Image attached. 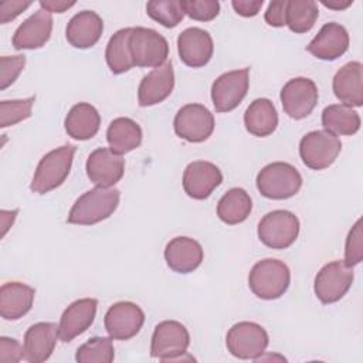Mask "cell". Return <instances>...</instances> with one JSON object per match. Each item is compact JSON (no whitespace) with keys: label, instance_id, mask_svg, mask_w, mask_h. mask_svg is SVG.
<instances>
[{"label":"cell","instance_id":"6da1fadb","mask_svg":"<svg viewBox=\"0 0 363 363\" xmlns=\"http://www.w3.org/2000/svg\"><path fill=\"white\" fill-rule=\"evenodd\" d=\"M121 191L115 187H95L85 191L71 207L67 223L92 225L106 220L118 208Z\"/></svg>","mask_w":363,"mask_h":363},{"label":"cell","instance_id":"7a4b0ae2","mask_svg":"<svg viewBox=\"0 0 363 363\" xmlns=\"http://www.w3.org/2000/svg\"><path fill=\"white\" fill-rule=\"evenodd\" d=\"M77 147L74 145H62L45 153L34 172L30 189L33 193L45 194L61 186L69 174Z\"/></svg>","mask_w":363,"mask_h":363},{"label":"cell","instance_id":"3957f363","mask_svg":"<svg viewBox=\"0 0 363 363\" xmlns=\"http://www.w3.org/2000/svg\"><path fill=\"white\" fill-rule=\"evenodd\" d=\"M291 284V271L284 261L265 258L254 264L248 275V286L261 299L281 298Z\"/></svg>","mask_w":363,"mask_h":363},{"label":"cell","instance_id":"277c9868","mask_svg":"<svg viewBox=\"0 0 363 363\" xmlns=\"http://www.w3.org/2000/svg\"><path fill=\"white\" fill-rule=\"evenodd\" d=\"M258 191L272 200H285L295 196L302 186L298 169L286 162H274L264 166L257 174Z\"/></svg>","mask_w":363,"mask_h":363},{"label":"cell","instance_id":"5b68a950","mask_svg":"<svg viewBox=\"0 0 363 363\" xmlns=\"http://www.w3.org/2000/svg\"><path fill=\"white\" fill-rule=\"evenodd\" d=\"M257 233L264 245L272 250H285L298 238L299 220L288 210H274L261 218Z\"/></svg>","mask_w":363,"mask_h":363},{"label":"cell","instance_id":"8992f818","mask_svg":"<svg viewBox=\"0 0 363 363\" xmlns=\"http://www.w3.org/2000/svg\"><path fill=\"white\" fill-rule=\"evenodd\" d=\"M267 330L255 323L242 320L233 325L225 336L227 350L238 359L257 360L268 346Z\"/></svg>","mask_w":363,"mask_h":363},{"label":"cell","instance_id":"52a82bcc","mask_svg":"<svg viewBox=\"0 0 363 363\" xmlns=\"http://www.w3.org/2000/svg\"><path fill=\"white\" fill-rule=\"evenodd\" d=\"M129 48L136 67L157 68L169 57V43L156 30L146 27H132Z\"/></svg>","mask_w":363,"mask_h":363},{"label":"cell","instance_id":"ba28073f","mask_svg":"<svg viewBox=\"0 0 363 363\" xmlns=\"http://www.w3.org/2000/svg\"><path fill=\"white\" fill-rule=\"evenodd\" d=\"M190 345V335L184 325L177 320H163L155 326L150 354L162 362L183 360Z\"/></svg>","mask_w":363,"mask_h":363},{"label":"cell","instance_id":"9c48e42d","mask_svg":"<svg viewBox=\"0 0 363 363\" xmlns=\"http://www.w3.org/2000/svg\"><path fill=\"white\" fill-rule=\"evenodd\" d=\"M342 150L340 139L328 130H312L299 142V156L303 164L312 170L329 167Z\"/></svg>","mask_w":363,"mask_h":363},{"label":"cell","instance_id":"30bf717a","mask_svg":"<svg viewBox=\"0 0 363 363\" xmlns=\"http://www.w3.org/2000/svg\"><path fill=\"white\" fill-rule=\"evenodd\" d=\"M353 278V267L346 265L345 261H332L316 274L313 282L315 295L325 305L335 303L350 289Z\"/></svg>","mask_w":363,"mask_h":363},{"label":"cell","instance_id":"8fae6325","mask_svg":"<svg viewBox=\"0 0 363 363\" xmlns=\"http://www.w3.org/2000/svg\"><path fill=\"white\" fill-rule=\"evenodd\" d=\"M173 128L179 138L191 143H200L211 136L214 116L201 104H187L177 111Z\"/></svg>","mask_w":363,"mask_h":363},{"label":"cell","instance_id":"7c38bea8","mask_svg":"<svg viewBox=\"0 0 363 363\" xmlns=\"http://www.w3.org/2000/svg\"><path fill=\"white\" fill-rule=\"evenodd\" d=\"M248 85L250 68H241L221 74L211 85V101L216 111H234L247 95Z\"/></svg>","mask_w":363,"mask_h":363},{"label":"cell","instance_id":"4fadbf2b","mask_svg":"<svg viewBox=\"0 0 363 363\" xmlns=\"http://www.w3.org/2000/svg\"><path fill=\"white\" fill-rule=\"evenodd\" d=\"M281 104L284 112L292 119H303L318 104V86L305 77H296L289 79L281 89Z\"/></svg>","mask_w":363,"mask_h":363},{"label":"cell","instance_id":"5bb4252c","mask_svg":"<svg viewBox=\"0 0 363 363\" xmlns=\"http://www.w3.org/2000/svg\"><path fill=\"white\" fill-rule=\"evenodd\" d=\"M145 323V312L139 305L121 301L109 306L104 325L108 335L115 340H129L139 333Z\"/></svg>","mask_w":363,"mask_h":363},{"label":"cell","instance_id":"9a60e30c","mask_svg":"<svg viewBox=\"0 0 363 363\" xmlns=\"http://www.w3.org/2000/svg\"><path fill=\"white\" fill-rule=\"evenodd\" d=\"M86 176L98 187L115 186L125 173V159L109 147H98L86 159Z\"/></svg>","mask_w":363,"mask_h":363},{"label":"cell","instance_id":"2e32d148","mask_svg":"<svg viewBox=\"0 0 363 363\" xmlns=\"http://www.w3.org/2000/svg\"><path fill=\"white\" fill-rule=\"evenodd\" d=\"M223 182L221 170L211 162L196 160L186 166L183 173L184 193L194 200L207 199Z\"/></svg>","mask_w":363,"mask_h":363},{"label":"cell","instance_id":"e0dca14e","mask_svg":"<svg viewBox=\"0 0 363 363\" xmlns=\"http://www.w3.org/2000/svg\"><path fill=\"white\" fill-rule=\"evenodd\" d=\"M177 51L183 64L200 68L208 64L214 52L211 35L199 27H189L177 37Z\"/></svg>","mask_w":363,"mask_h":363},{"label":"cell","instance_id":"ac0fdd59","mask_svg":"<svg viewBox=\"0 0 363 363\" xmlns=\"http://www.w3.org/2000/svg\"><path fill=\"white\" fill-rule=\"evenodd\" d=\"M58 337L60 326L54 322H38L31 325L24 333V360L30 363L45 362L52 354Z\"/></svg>","mask_w":363,"mask_h":363},{"label":"cell","instance_id":"d6986e66","mask_svg":"<svg viewBox=\"0 0 363 363\" xmlns=\"http://www.w3.org/2000/svg\"><path fill=\"white\" fill-rule=\"evenodd\" d=\"M96 308L95 298H82L69 303L60 319V339L68 343L84 333L94 323Z\"/></svg>","mask_w":363,"mask_h":363},{"label":"cell","instance_id":"ffe728a7","mask_svg":"<svg viewBox=\"0 0 363 363\" xmlns=\"http://www.w3.org/2000/svg\"><path fill=\"white\" fill-rule=\"evenodd\" d=\"M52 16L40 9L26 18L14 31L13 47L16 50L41 48L51 37Z\"/></svg>","mask_w":363,"mask_h":363},{"label":"cell","instance_id":"44dd1931","mask_svg":"<svg viewBox=\"0 0 363 363\" xmlns=\"http://www.w3.org/2000/svg\"><path fill=\"white\" fill-rule=\"evenodd\" d=\"M349 48L347 30L339 23H326L306 45L308 52L323 61L342 57Z\"/></svg>","mask_w":363,"mask_h":363},{"label":"cell","instance_id":"7402d4cb","mask_svg":"<svg viewBox=\"0 0 363 363\" xmlns=\"http://www.w3.org/2000/svg\"><path fill=\"white\" fill-rule=\"evenodd\" d=\"M174 72L170 61L145 75L138 88V101L140 106H152L163 102L173 91Z\"/></svg>","mask_w":363,"mask_h":363},{"label":"cell","instance_id":"603a6c76","mask_svg":"<svg viewBox=\"0 0 363 363\" xmlns=\"http://www.w3.org/2000/svg\"><path fill=\"white\" fill-rule=\"evenodd\" d=\"M204 251L199 241L190 237H174L164 248V259L170 269L189 274L197 269L203 261Z\"/></svg>","mask_w":363,"mask_h":363},{"label":"cell","instance_id":"cb8c5ba5","mask_svg":"<svg viewBox=\"0 0 363 363\" xmlns=\"http://www.w3.org/2000/svg\"><path fill=\"white\" fill-rule=\"evenodd\" d=\"M335 96L347 106L363 105V65L359 61L345 64L333 77Z\"/></svg>","mask_w":363,"mask_h":363},{"label":"cell","instance_id":"d4e9b609","mask_svg":"<svg viewBox=\"0 0 363 363\" xmlns=\"http://www.w3.org/2000/svg\"><path fill=\"white\" fill-rule=\"evenodd\" d=\"M104 31V21L92 10H84L77 13L67 24L65 37L67 41L75 48H91L94 47Z\"/></svg>","mask_w":363,"mask_h":363},{"label":"cell","instance_id":"484cf974","mask_svg":"<svg viewBox=\"0 0 363 363\" xmlns=\"http://www.w3.org/2000/svg\"><path fill=\"white\" fill-rule=\"evenodd\" d=\"M35 289L27 284L11 281L0 288V315L6 320L23 318L33 306Z\"/></svg>","mask_w":363,"mask_h":363},{"label":"cell","instance_id":"4316f807","mask_svg":"<svg viewBox=\"0 0 363 363\" xmlns=\"http://www.w3.org/2000/svg\"><path fill=\"white\" fill-rule=\"evenodd\" d=\"M64 126L65 132L72 139L88 140L98 133L101 126V116L94 105L88 102H79L68 111Z\"/></svg>","mask_w":363,"mask_h":363},{"label":"cell","instance_id":"83f0119b","mask_svg":"<svg viewBox=\"0 0 363 363\" xmlns=\"http://www.w3.org/2000/svg\"><path fill=\"white\" fill-rule=\"evenodd\" d=\"M244 125L254 136H269L278 126V112L275 105L267 98L254 99L245 109Z\"/></svg>","mask_w":363,"mask_h":363},{"label":"cell","instance_id":"f1b7e54d","mask_svg":"<svg viewBox=\"0 0 363 363\" xmlns=\"http://www.w3.org/2000/svg\"><path fill=\"white\" fill-rule=\"evenodd\" d=\"M142 128L130 118H116L113 119L106 130V140L109 149L116 155H125L142 143Z\"/></svg>","mask_w":363,"mask_h":363},{"label":"cell","instance_id":"f546056e","mask_svg":"<svg viewBox=\"0 0 363 363\" xmlns=\"http://www.w3.org/2000/svg\"><path fill=\"white\" fill-rule=\"evenodd\" d=\"M252 210V200L250 194L241 187H233L218 200L217 216L218 218L228 224H240L250 216Z\"/></svg>","mask_w":363,"mask_h":363},{"label":"cell","instance_id":"4dcf8cb0","mask_svg":"<svg viewBox=\"0 0 363 363\" xmlns=\"http://www.w3.org/2000/svg\"><path fill=\"white\" fill-rule=\"evenodd\" d=\"M360 123L359 113L343 104L329 105L322 112V125L333 135L352 136L360 129Z\"/></svg>","mask_w":363,"mask_h":363},{"label":"cell","instance_id":"1f68e13d","mask_svg":"<svg viewBox=\"0 0 363 363\" xmlns=\"http://www.w3.org/2000/svg\"><path fill=\"white\" fill-rule=\"evenodd\" d=\"M132 33V27L118 30L108 41L105 50V60L112 74H123L135 67L130 48H129V37Z\"/></svg>","mask_w":363,"mask_h":363},{"label":"cell","instance_id":"d6a6232c","mask_svg":"<svg viewBox=\"0 0 363 363\" xmlns=\"http://www.w3.org/2000/svg\"><path fill=\"white\" fill-rule=\"evenodd\" d=\"M319 16L318 4L313 0H286L285 26L295 34L308 33Z\"/></svg>","mask_w":363,"mask_h":363},{"label":"cell","instance_id":"836d02e7","mask_svg":"<svg viewBox=\"0 0 363 363\" xmlns=\"http://www.w3.org/2000/svg\"><path fill=\"white\" fill-rule=\"evenodd\" d=\"M115 350L112 337L95 336L81 345L75 353L78 363H111L113 362Z\"/></svg>","mask_w":363,"mask_h":363},{"label":"cell","instance_id":"e575fe53","mask_svg":"<svg viewBox=\"0 0 363 363\" xmlns=\"http://www.w3.org/2000/svg\"><path fill=\"white\" fill-rule=\"evenodd\" d=\"M147 16L166 28L176 27L184 17L180 0H155L146 4Z\"/></svg>","mask_w":363,"mask_h":363},{"label":"cell","instance_id":"d590c367","mask_svg":"<svg viewBox=\"0 0 363 363\" xmlns=\"http://www.w3.org/2000/svg\"><path fill=\"white\" fill-rule=\"evenodd\" d=\"M35 96H28L24 99L1 101L0 102V128L13 126L31 116V108Z\"/></svg>","mask_w":363,"mask_h":363},{"label":"cell","instance_id":"8d00e7d4","mask_svg":"<svg viewBox=\"0 0 363 363\" xmlns=\"http://www.w3.org/2000/svg\"><path fill=\"white\" fill-rule=\"evenodd\" d=\"M184 14L197 21H211L220 13L217 0H180Z\"/></svg>","mask_w":363,"mask_h":363},{"label":"cell","instance_id":"74e56055","mask_svg":"<svg viewBox=\"0 0 363 363\" xmlns=\"http://www.w3.org/2000/svg\"><path fill=\"white\" fill-rule=\"evenodd\" d=\"M363 259V234H362V220L359 218L350 228L346 245H345V264L354 267Z\"/></svg>","mask_w":363,"mask_h":363},{"label":"cell","instance_id":"f35d334b","mask_svg":"<svg viewBox=\"0 0 363 363\" xmlns=\"http://www.w3.org/2000/svg\"><path fill=\"white\" fill-rule=\"evenodd\" d=\"M26 65L24 55H3L0 57V88L6 89L10 86Z\"/></svg>","mask_w":363,"mask_h":363},{"label":"cell","instance_id":"ab89813d","mask_svg":"<svg viewBox=\"0 0 363 363\" xmlns=\"http://www.w3.org/2000/svg\"><path fill=\"white\" fill-rule=\"evenodd\" d=\"M24 359V347L13 337H0V362L17 363Z\"/></svg>","mask_w":363,"mask_h":363},{"label":"cell","instance_id":"60d3db41","mask_svg":"<svg viewBox=\"0 0 363 363\" xmlns=\"http://www.w3.org/2000/svg\"><path fill=\"white\" fill-rule=\"evenodd\" d=\"M285 6L286 0L271 1L264 14V20L271 27H284L285 26Z\"/></svg>","mask_w":363,"mask_h":363},{"label":"cell","instance_id":"b9f144b4","mask_svg":"<svg viewBox=\"0 0 363 363\" xmlns=\"http://www.w3.org/2000/svg\"><path fill=\"white\" fill-rule=\"evenodd\" d=\"M30 6L31 1H3L0 4V23L6 24L10 20H14Z\"/></svg>","mask_w":363,"mask_h":363},{"label":"cell","instance_id":"7bdbcfd3","mask_svg":"<svg viewBox=\"0 0 363 363\" xmlns=\"http://www.w3.org/2000/svg\"><path fill=\"white\" fill-rule=\"evenodd\" d=\"M264 0H233L231 6L242 17H254L262 7Z\"/></svg>","mask_w":363,"mask_h":363},{"label":"cell","instance_id":"ee69618b","mask_svg":"<svg viewBox=\"0 0 363 363\" xmlns=\"http://www.w3.org/2000/svg\"><path fill=\"white\" fill-rule=\"evenodd\" d=\"M40 6L43 10L48 13H64L69 7L75 6V1H64V0H40Z\"/></svg>","mask_w":363,"mask_h":363},{"label":"cell","instance_id":"f6af8a7d","mask_svg":"<svg viewBox=\"0 0 363 363\" xmlns=\"http://www.w3.org/2000/svg\"><path fill=\"white\" fill-rule=\"evenodd\" d=\"M322 4L325 7L333 9V10H345L347 9L350 4H353V0H322Z\"/></svg>","mask_w":363,"mask_h":363}]
</instances>
